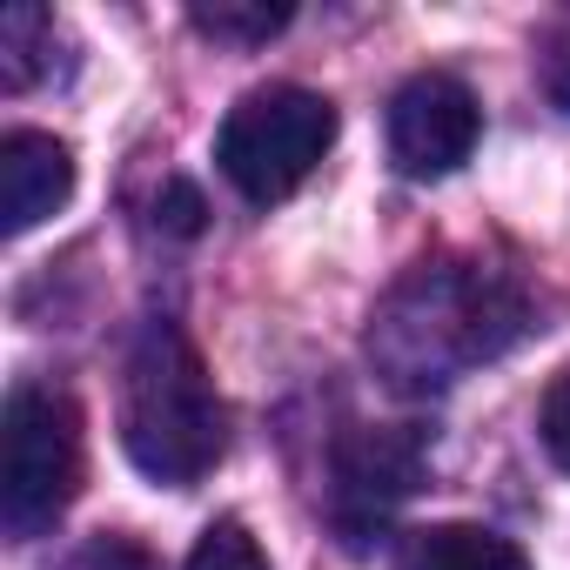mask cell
Returning <instances> with one entry per match:
<instances>
[{"instance_id": "obj_7", "label": "cell", "mask_w": 570, "mask_h": 570, "mask_svg": "<svg viewBox=\"0 0 570 570\" xmlns=\"http://www.w3.org/2000/svg\"><path fill=\"white\" fill-rule=\"evenodd\" d=\"M75 195V155L68 141L41 135V128H14L0 141V228L28 235L48 215H61Z\"/></svg>"}, {"instance_id": "obj_3", "label": "cell", "mask_w": 570, "mask_h": 570, "mask_svg": "<svg viewBox=\"0 0 570 570\" xmlns=\"http://www.w3.org/2000/svg\"><path fill=\"white\" fill-rule=\"evenodd\" d=\"M336 141V108L330 95L316 88H296V81H275V88H255L228 108L222 135H215V161L228 175V188L255 208L296 195L316 161L330 155Z\"/></svg>"}, {"instance_id": "obj_2", "label": "cell", "mask_w": 570, "mask_h": 570, "mask_svg": "<svg viewBox=\"0 0 570 570\" xmlns=\"http://www.w3.org/2000/svg\"><path fill=\"white\" fill-rule=\"evenodd\" d=\"M517 309L470 268H423L410 289H396V303L376 316L370 330V356L390 370V383L403 390H436L450 383L463 363L503 350V336Z\"/></svg>"}, {"instance_id": "obj_9", "label": "cell", "mask_w": 570, "mask_h": 570, "mask_svg": "<svg viewBox=\"0 0 570 570\" xmlns=\"http://www.w3.org/2000/svg\"><path fill=\"white\" fill-rule=\"evenodd\" d=\"M195 28L215 35V41L255 48V41H268V35L289 28V8H268V0H215V8H195Z\"/></svg>"}, {"instance_id": "obj_1", "label": "cell", "mask_w": 570, "mask_h": 570, "mask_svg": "<svg viewBox=\"0 0 570 570\" xmlns=\"http://www.w3.org/2000/svg\"><path fill=\"white\" fill-rule=\"evenodd\" d=\"M222 443H228V416L195 343L175 323H148L128 350V383H121L128 463L168 490H188L222 463Z\"/></svg>"}, {"instance_id": "obj_11", "label": "cell", "mask_w": 570, "mask_h": 570, "mask_svg": "<svg viewBox=\"0 0 570 570\" xmlns=\"http://www.w3.org/2000/svg\"><path fill=\"white\" fill-rule=\"evenodd\" d=\"M543 450L557 456V470H570V376H557L543 396Z\"/></svg>"}, {"instance_id": "obj_10", "label": "cell", "mask_w": 570, "mask_h": 570, "mask_svg": "<svg viewBox=\"0 0 570 570\" xmlns=\"http://www.w3.org/2000/svg\"><path fill=\"white\" fill-rule=\"evenodd\" d=\"M181 570H268V557H262V543H255L235 517H222V523H208V530L195 537V550H188Z\"/></svg>"}, {"instance_id": "obj_12", "label": "cell", "mask_w": 570, "mask_h": 570, "mask_svg": "<svg viewBox=\"0 0 570 570\" xmlns=\"http://www.w3.org/2000/svg\"><path fill=\"white\" fill-rule=\"evenodd\" d=\"M161 222H168L175 235H195V228H202V195H195L188 181H168V195H161Z\"/></svg>"}, {"instance_id": "obj_4", "label": "cell", "mask_w": 570, "mask_h": 570, "mask_svg": "<svg viewBox=\"0 0 570 570\" xmlns=\"http://www.w3.org/2000/svg\"><path fill=\"white\" fill-rule=\"evenodd\" d=\"M81 490V410L68 390L21 383L0 416V523L21 543L48 537Z\"/></svg>"}, {"instance_id": "obj_13", "label": "cell", "mask_w": 570, "mask_h": 570, "mask_svg": "<svg viewBox=\"0 0 570 570\" xmlns=\"http://www.w3.org/2000/svg\"><path fill=\"white\" fill-rule=\"evenodd\" d=\"M81 570H148V557H141L135 543H121V537H108V543H95V550L81 557Z\"/></svg>"}, {"instance_id": "obj_8", "label": "cell", "mask_w": 570, "mask_h": 570, "mask_svg": "<svg viewBox=\"0 0 570 570\" xmlns=\"http://www.w3.org/2000/svg\"><path fill=\"white\" fill-rule=\"evenodd\" d=\"M396 570H530V557L503 530H483V523H430V530H410L403 537Z\"/></svg>"}, {"instance_id": "obj_5", "label": "cell", "mask_w": 570, "mask_h": 570, "mask_svg": "<svg viewBox=\"0 0 570 570\" xmlns=\"http://www.w3.org/2000/svg\"><path fill=\"white\" fill-rule=\"evenodd\" d=\"M483 135V108L456 75H416L390 101V161L416 181L456 175Z\"/></svg>"}, {"instance_id": "obj_6", "label": "cell", "mask_w": 570, "mask_h": 570, "mask_svg": "<svg viewBox=\"0 0 570 570\" xmlns=\"http://www.w3.org/2000/svg\"><path fill=\"white\" fill-rule=\"evenodd\" d=\"M423 476V450L403 430H363L336 450V523L350 543H363L370 523H383Z\"/></svg>"}]
</instances>
